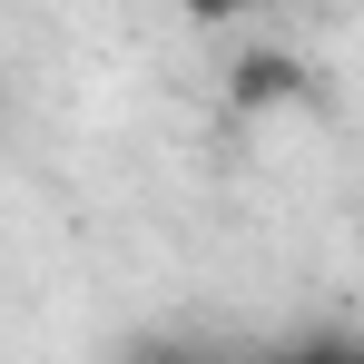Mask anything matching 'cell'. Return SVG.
Listing matches in <instances>:
<instances>
[{
	"label": "cell",
	"mask_w": 364,
	"mask_h": 364,
	"mask_svg": "<svg viewBox=\"0 0 364 364\" xmlns=\"http://www.w3.org/2000/svg\"><path fill=\"white\" fill-rule=\"evenodd\" d=\"M276 109H315V60L286 40H246L227 60V119H276Z\"/></svg>",
	"instance_id": "6da1fadb"
},
{
	"label": "cell",
	"mask_w": 364,
	"mask_h": 364,
	"mask_svg": "<svg viewBox=\"0 0 364 364\" xmlns=\"http://www.w3.org/2000/svg\"><path fill=\"white\" fill-rule=\"evenodd\" d=\"M276 364H364V345H355V335H296Z\"/></svg>",
	"instance_id": "7a4b0ae2"
},
{
	"label": "cell",
	"mask_w": 364,
	"mask_h": 364,
	"mask_svg": "<svg viewBox=\"0 0 364 364\" xmlns=\"http://www.w3.org/2000/svg\"><path fill=\"white\" fill-rule=\"evenodd\" d=\"M128 364H217V355H197V345H178V335H138Z\"/></svg>",
	"instance_id": "3957f363"
}]
</instances>
